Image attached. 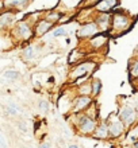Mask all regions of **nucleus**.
<instances>
[{
    "label": "nucleus",
    "instance_id": "18",
    "mask_svg": "<svg viewBox=\"0 0 138 148\" xmlns=\"http://www.w3.org/2000/svg\"><path fill=\"white\" fill-rule=\"evenodd\" d=\"M80 1L81 0H61L60 4H62L64 7H65V10H73V8H76L79 5Z\"/></svg>",
    "mask_w": 138,
    "mask_h": 148
},
{
    "label": "nucleus",
    "instance_id": "22",
    "mask_svg": "<svg viewBox=\"0 0 138 148\" xmlns=\"http://www.w3.org/2000/svg\"><path fill=\"white\" fill-rule=\"evenodd\" d=\"M4 75H6V78H10V79H16L19 77V73L16 70H7L4 73Z\"/></svg>",
    "mask_w": 138,
    "mask_h": 148
},
{
    "label": "nucleus",
    "instance_id": "32",
    "mask_svg": "<svg viewBox=\"0 0 138 148\" xmlns=\"http://www.w3.org/2000/svg\"><path fill=\"white\" fill-rule=\"evenodd\" d=\"M134 148H138V143H134V145H133Z\"/></svg>",
    "mask_w": 138,
    "mask_h": 148
},
{
    "label": "nucleus",
    "instance_id": "8",
    "mask_svg": "<svg viewBox=\"0 0 138 148\" xmlns=\"http://www.w3.org/2000/svg\"><path fill=\"white\" fill-rule=\"evenodd\" d=\"M111 22H112V30H115V31H123L125 27L127 26V23H129V19L125 15L118 12V14H115L111 18Z\"/></svg>",
    "mask_w": 138,
    "mask_h": 148
},
{
    "label": "nucleus",
    "instance_id": "31",
    "mask_svg": "<svg viewBox=\"0 0 138 148\" xmlns=\"http://www.w3.org/2000/svg\"><path fill=\"white\" fill-rule=\"evenodd\" d=\"M135 110H137V113H138V98L135 100Z\"/></svg>",
    "mask_w": 138,
    "mask_h": 148
},
{
    "label": "nucleus",
    "instance_id": "2",
    "mask_svg": "<svg viewBox=\"0 0 138 148\" xmlns=\"http://www.w3.org/2000/svg\"><path fill=\"white\" fill-rule=\"evenodd\" d=\"M95 67H96V63L91 62V61H88V62H81L76 67L72 69L71 74H69V78H71V81H77L80 78L87 77V74H91Z\"/></svg>",
    "mask_w": 138,
    "mask_h": 148
},
{
    "label": "nucleus",
    "instance_id": "1",
    "mask_svg": "<svg viewBox=\"0 0 138 148\" xmlns=\"http://www.w3.org/2000/svg\"><path fill=\"white\" fill-rule=\"evenodd\" d=\"M98 125V120H95L92 117L87 116L85 113H79L76 114V121H75V128L79 135L81 136H92Z\"/></svg>",
    "mask_w": 138,
    "mask_h": 148
},
{
    "label": "nucleus",
    "instance_id": "3",
    "mask_svg": "<svg viewBox=\"0 0 138 148\" xmlns=\"http://www.w3.org/2000/svg\"><path fill=\"white\" fill-rule=\"evenodd\" d=\"M94 104V98L91 96H76L72 101L71 113L72 114H79L83 113Z\"/></svg>",
    "mask_w": 138,
    "mask_h": 148
},
{
    "label": "nucleus",
    "instance_id": "25",
    "mask_svg": "<svg viewBox=\"0 0 138 148\" xmlns=\"http://www.w3.org/2000/svg\"><path fill=\"white\" fill-rule=\"evenodd\" d=\"M6 110H7L8 114H11V116H15L16 112H18V108H16L15 104H11L10 106H7V108H6Z\"/></svg>",
    "mask_w": 138,
    "mask_h": 148
},
{
    "label": "nucleus",
    "instance_id": "28",
    "mask_svg": "<svg viewBox=\"0 0 138 148\" xmlns=\"http://www.w3.org/2000/svg\"><path fill=\"white\" fill-rule=\"evenodd\" d=\"M18 125H19V129H20V131H26V129H27V128H26V125L22 124V123H19Z\"/></svg>",
    "mask_w": 138,
    "mask_h": 148
},
{
    "label": "nucleus",
    "instance_id": "12",
    "mask_svg": "<svg viewBox=\"0 0 138 148\" xmlns=\"http://www.w3.org/2000/svg\"><path fill=\"white\" fill-rule=\"evenodd\" d=\"M53 26H54V24L50 23V22H47V20H45V19L40 20V22L37 23V26L34 27V35L42 36L44 34H46V32L49 31Z\"/></svg>",
    "mask_w": 138,
    "mask_h": 148
},
{
    "label": "nucleus",
    "instance_id": "23",
    "mask_svg": "<svg viewBox=\"0 0 138 148\" xmlns=\"http://www.w3.org/2000/svg\"><path fill=\"white\" fill-rule=\"evenodd\" d=\"M130 75L133 78H138V61L133 63V66L130 69Z\"/></svg>",
    "mask_w": 138,
    "mask_h": 148
},
{
    "label": "nucleus",
    "instance_id": "9",
    "mask_svg": "<svg viewBox=\"0 0 138 148\" xmlns=\"http://www.w3.org/2000/svg\"><path fill=\"white\" fill-rule=\"evenodd\" d=\"M95 23L98 26L99 31H107L108 27H110V23H111V16L107 14V12H100L96 19H95Z\"/></svg>",
    "mask_w": 138,
    "mask_h": 148
},
{
    "label": "nucleus",
    "instance_id": "33",
    "mask_svg": "<svg viewBox=\"0 0 138 148\" xmlns=\"http://www.w3.org/2000/svg\"><path fill=\"white\" fill-rule=\"evenodd\" d=\"M137 51H138V47H137Z\"/></svg>",
    "mask_w": 138,
    "mask_h": 148
},
{
    "label": "nucleus",
    "instance_id": "26",
    "mask_svg": "<svg viewBox=\"0 0 138 148\" xmlns=\"http://www.w3.org/2000/svg\"><path fill=\"white\" fill-rule=\"evenodd\" d=\"M102 0H85V5H96Z\"/></svg>",
    "mask_w": 138,
    "mask_h": 148
},
{
    "label": "nucleus",
    "instance_id": "6",
    "mask_svg": "<svg viewBox=\"0 0 138 148\" xmlns=\"http://www.w3.org/2000/svg\"><path fill=\"white\" fill-rule=\"evenodd\" d=\"M137 116H138V113H137V110H135V108H133V106H130V105H126L121 109L118 117L121 119V121L123 123L125 127H129V125H131L137 120Z\"/></svg>",
    "mask_w": 138,
    "mask_h": 148
},
{
    "label": "nucleus",
    "instance_id": "13",
    "mask_svg": "<svg viewBox=\"0 0 138 148\" xmlns=\"http://www.w3.org/2000/svg\"><path fill=\"white\" fill-rule=\"evenodd\" d=\"M117 4H118V0H102V1H99L95 7H96V10H98L99 12H107V14H108V11L112 10Z\"/></svg>",
    "mask_w": 138,
    "mask_h": 148
},
{
    "label": "nucleus",
    "instance_id": "10",
    "mask_svg": "<svg viewBox=\"0 0 138 148\" xmlns=\"http://www.w3.org/2000/svg\"><path fill=\"white\" fill-rule=\"evenodd\" d=\"M92 137L98 139V140H106L110 137V132H108V127H107L106 121H102V123H98L96 125V129H95Z\"/></svg>",
    "mask_w": 138,
    "mask_h": 148
},
{
    "label": "nucleus",
    "instance_id": "27",
    "mask_svg": "<svg viewBox=\"0 0 138 148\" xmlns=\"http://www.w3.org/2000/svg\"><path fill=\"white\" fill-rule=\"evenodd\" d=\"M4 0H0V14H1V12L4 11Z\"/></svg>",
    "mask_w": 138,
    "mask_h": 148
},
{
    "label": "nucleus",
    "instance_id": "29",
    "mask_svg": "<svg viewBox=\"0 0 138 148\" xmlns=\"http://www.w3.org/2000/svg\"><path fill=\"white\" fill-rule=\"evenodd\" d=\"M40 148H49V144H47V143H41Z\"/></svg>",
    "mask_w": 138,
    "mask_h": 148
},
{
    "label": "nucleus",
    "instance_id": "4",
    "mask_svg": "<svg viewBox=\"0 0 138 148\" xmlns=\"http://www.w3.org/2000/svg\"><path fill=\"white\" fill-rule=\"evenodd\" d=\"M14 35L20 40H30L34 36V30L27 20H22V22L16 23L15 28H14Z\"/></svg>",
    "mask_w": 138,
    "mask_h": 148
},
{
    "label": "nucleus",
    "instance_id": "14",
    "mask_svg": "<svg viewBox=\"0 0 138 148\" xmlns=\"http://www.w3.org/2000/svg\"><path fill=\"white\" fill-rule=\"evenodd\" d=\"M31 0H4V7L14 8V10H22L30 3Z\"/></svg>",
    "mask_w": 138,
    "mask_h": 148
},
{
    "label": "nucleus",
    "instance_id": "15",
    "mask_svg": "<svg viewBox=\"0 0 138 148\" xmlns=\"http://www.w3.org/2000/svg\"><path fill=\"white\" fill-rule=\"evenodd\" d=\"M102 90V81L99 78H92L91 79V97L95 98Z\"/></svg>",
    "mask_w": 138,
    "mask_h": 148
},
{
    "label": "nucleus",
    "instance_id": "17",
    "mask_svg": "<svg viewBox=\"0 0 138 148\" xmlns=\"http://www.w3.org/2000/svg\"><path fill=\"white\" fill-rule=\"evenodd\" d=\"M61 18H62V14H61V12H58L57 10H54V11L47 12V15L45 16V20H47V22H50V23L54 24L55 22H58Z\"/></svg>",
    "mask_w": 138,
    "mask_h": 148
},
{
    "label": "nucleus",
    "instance_id": "24",
    "mask_svg": "<svg viewBox=\"0 0 138 148\" xmlns=\"http://www.w3.org/2000/svg\"><path fill=\"white\" fill-rule=\"evenodd\" d=\"M34 47L33 46H30L28 49H26V51L23 53V55H24V58H27V59H33V57H34Z\"/></svg>",
    "mask_w": 138,
    "mask_h": 148
},
{
    "label": "nucleus",
    "instance_id": "19",
    "mask_svg": "<svg viewBox=\"0 0 138 148\" xmlns=\"http://www.w3.org/2000/svg\"><path fill=\"white\" fill-rule=\"evenodd\" d=\"M89 43H91L95 49H98V47H100L102 45H104V43H106V36H103V35L94 36V38L89 40Z\"/></svg>",
    "mask_w": 138,
    "mask_h": 148
},
{
    "label": "nucleus",
    "instance_id": "21",
    "mask_svg": "<svg viewBox=\"0 0 138 148\" xmlns=\"http://www.w3.org/2000/svg\"><path fill=\"white\" fill-rule=\"evenodd\" d=\"M38 108H40L42 112L46 113L47 110H49V102H47L46 100H42V98H41L40 101H38Z\"/></svg>",
    "mask_w": 138,
    "mask_h": 148
},
{
    "label": "nucleus",
    "instance_id": "16",
    "mask_svg": "<svg viewBox=\"0 0 138 148\" xmlns=\"http://www.w3.org/2000/svg\"><path fill=\"white\" fill-rule=\"evenodd\" d=\"M77 96H91V82L77 84Z\"/></svg>",
    "mask_w": 138,
    "mask_h": 148
},
{
    "label": "nucleus",
    "instance_id": "20",
    "mask_svg": "<svg viewBox=\"0 0 138 148\" xmlns=\"http://www.w3.org/2000/svg\"><path fill=\"white\" fill-rule=\"evenodd\" d=\"M67 34H68V31L65 30V27H58L57 30H54L53 36H54V38H60V36H65Z\"/></svg>",
    "mask_w": 138,
    "mask_h": 148
},
{
    "label": "nucleus",
    "instance_id": "11",
    "mask_svg": "<svg viewBox=\"0 0 138 148\" xmlns=\"http://www.w3.org/2000/svg\"><path fill=\"white\" fill-rule=\"evenodd\" d=\"M14 19H15V14H14V12H11V11L1 12V14H0V31L11 27Z\"/></svg>",
    "mask_w": 138,
    "mask_h": 148
},
{
    "label": "nucleus",
    "instance_id": "30",
    "mask_svg": "<svg viewBox=\"0 0 138 148\" xmlns=\"http://www.w3.org/2000/svg\"><path fill=\"white\" fill-rule=\"evenodd\" d=\"M68 148H80V147H79V145H77V144H71V145H69V147H68Z\"/></svg>",
    "mask_w": 138,
    "mask_h": 148
},
{
    "label": "nucleus",
    "instance_id": "7",
    "mask_svg": "<svg viewBox=\"0 0 138 148\" xmlns=\"http://www.w3.org/2000/svg\"><path fill=\"white\" fill-rule=\"evenodd\" d=\"M99 34V28L95 22H88V23L83 24L77 31V36L79 38H94Z\"/></svg>",
    "mask_w": 138,
    "mask_h": 148
},
{
    "label": "nucleus",
    "instance_id": "5",
    "mask_svg": "<svg viewBox=\"0 0 138 148\" xmlns=\"http://www.w3.org/2000/svg\"><path fill=\"white\" fill-rule=\"evenodd\" d=\"M107 127H108V132H110V137H119L125 132V125L121 121L118 116H110L106 120Z\"/></svg>",
    "mask_w": 138,
    "mask_h": 148
}]
</instances>
